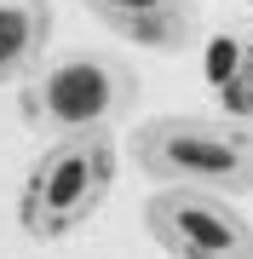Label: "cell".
Listing matches in <instances>:
<instances>
[{"instance_id": "6da1fadb", "label": "cell", "mask_w": 253, "mask_h": 259, "mask_svg": "<svg viewBox=\"0 0 253 259\" xmlns=\"http://www.w3.org/2000/svg\"><path fill=\"white\" fill-rule=\"evenodd\" d=\"M127 156L156 190H213V196H253V133L225 115H156L138 121Z\"/></svg>"}, {"instance_id": "7a4b0ae2", "label": "cell", "mask_w": 253, "mask_h": 259, "mask_svg": "<svg viewBox=\"0 0 253 259\" xmlns=\"http://www.w3.org/2000/svg\"><path fill=\"white\" fill-rule=\"evenodd\" d=\"M110 190H115V139L110 133L52 139L23 179L18 225L35 242H64L110 202Z\"/></svg>"}, {"instance_id": "3957f363", "label": "cell", "mask_w": 253, "mask_h": 259, "mask_svg": "<svg viewBox=\"0 0 253 259\" xmlns=\"http://www.w3.org/2000/svg\"><path fill=\"white\" fill-rule=\"evenodd\" d=\"M138 104V75L104 52H64L23 81V121L52 139L110 133Z\"/></svg>"}, {"instance_id": "277c9868", "label": "cell", "mask_w": 253, "mask_h": 259, "mask_svg": "<svg viewBox=\"0 0 253 259\" xmlns=\"http://www.w3.org/2000/svg\"><path fill=\"white\" fill-rule=\"evenodd\" d=\"M144 236L173 259H253V225L230 196L167 185L144 202Z\"/></svg>"}, {"instance_id": "5b68a950", "label": "cell", "mask_w": 253, "mask_h": 259, "mask_svg": "<svg viewBox=\"0 0 253 259\" xmlns=\"http://www.w3.org/2000/svg\"><path fill=\"white\" fill-rule=\"evenodd\" d=\"M110 35L132 40L144 52H190L201 40L196 0H81Z\"/></svg>"}, {"instance_id": "8992f818", "label": "cell", "mask_w": 253, "mask_h": 259, "mask_svg": "<svg viewBox=\"0 0 253 259\" xmlns=\"http://www.w3.org/2000/svg\"><path fill=\"white\" fill-rule=\"evenodd\" d=\"M52 0H0V87L29 81L46 64Z\"/></svg>"}, {"instance_id": "52a82bcc", "label": "cell", "mask_w": 253, "mask_h": 259, "mask_svg": "<svg viewBox=\"0 0 253 259\" xmlns=\"http://www.w3.org/2000/svg\"><path fill=\"white\" fill-rule=\"evenodd\" d=\"M219 104H225V121L253 133V35L247 40H230V64L219 69Z\"/></svg>"}, {"instance_id": "ba28073f", "label": "cell", "mask_w": 253, "mask_h": 259, "mask_svg": "<svg viewBox=\"0 0 253 259\" xmlns=\"http://www.w3.org/2000/svg\"><path fill=\"white\" fill-rule=\"evenodd\" d=\"M247 6H253V0H247Z\"/></svg>"}]
</instances>
